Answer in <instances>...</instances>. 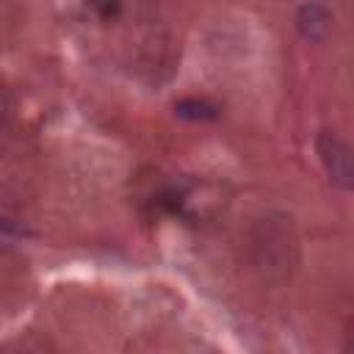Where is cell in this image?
Returning a JSON list of instances; mask_svg holds the SVG:
<instances>
[{"label":"cell","instance_id":"1","mask_svg":"<svg viewBox=\"0 0 354 354\" xmlns=\"http://www.w3.org/2000/svg\"><path fill=\"white\" fill-rule=\"evenodd\" d=\"M249 266L268 282H282L290 277L299 260V238L293 221L282 213H268L257 218L243 238Z\"/></svg>","mask_w":354,"mask_h":354},{"label":"cell","instance_id":"2","mask_svg":"<svg viewBox=\"0 0 354 354\" xmlns=\"http://www.w3.org/2000/svg\"><path fill=\"white\" fill-rule=\"evenodd\" d=\"M155 205L185 221H210L227 207V191L210 180H185L163 185L155 194Z\"/></svg>","mask_w":354,"mask_h":354},{"label":"cell","instance_id":"3","mask_svg":"<svg viewBox=\"0 0 354 354\" xmlns=\"http://www.w3.org/2000/svg\"><path fill=\"white\" fill-rule=\"evenodd\" d=\"M318 158L324 163V171L329 174V183L348 191L354 185V163H351V147L343 136L335 130H321L315 138Z\"/></svg>","mask_w":354,"mask_h":354},{"label":"cell","instance_id":"4","mask_svg":"<svg viewBox=\"0 0 354 354\" xmlns=\"http://www.w3.org/2000/svg\"><path fill=\"white\" fill-rule=\"evenodd\" d=\"M296 28L307 41H324L332 30V14L324 3H304L296 11Z\"/></svg>","mask_w":354,"mask_h":354},{"label":"cell","instance_id":"5","mask_svg":"<svg viewBox=\"0 0 354 354\" xmlns=\"http://www.w3.org/2000/svg\"><path fill=\"white\" fill-rule=\"evenodd\" d=\"M19 138V105L17 97L0 86V158H6Z\"/></svg>","mask_w":354,"mask_h":354},{"label":"cell","instance_id":"6","mask_svg":"<svg viewBox=\"0 0 354 354\" xmlns=\"http://www.w3.org/2000/svg\"><path fill=\"white\" fill-rule=\"evenodd\" d=\"M177 113L180 116H191V119H213L216 116V108L202 102V100H183L177 105Z\"/></svg>","mask_w":354,"mask_h":354},{"label":"cell","instance_id":"7","mask_svg":"<svg viewBox=\"0 0 354 354\" xmlns=\"http://www.w3.org/2000/svg\"><path fill=\"white\" fill-rule=\"evenodd\" d=\"M88 6H91V8H94L100 17L111 19V17H116V14H119L122 0H88Z\"/></svg>","mask_w":354,"mask_h":354}]
</instances>
